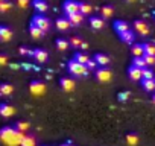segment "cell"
I'll return each mask as SVG.
<instances>
[{"mask_svg":"<svg viewBox=\"0 0 155 146\" xmlns=\"http://www.w3.org/2000/svg\"><path fill=\"white\" fill-rule=\"evenodd\" d=\"M26 132H21L18 129H15L14 126H3L0 129V140L8 146H18L23 141Z\"/></svg>","mask_w":155,"mask_h":146,"instance_id":"1","label":"cell"},{"mask_svg":"<svg viewBox=\"0 0 155 146\" xmlns=\"http://www.w3.org/2000/svg\"><path fill=\"white\" fill-rule=\"evenodd\" d=\"M67 68H68V73L71 76H76V78H79V76H85L87 73H88V68L85 64L79 62V61H76V59H70L68 64H67Z\"/></svg>","mask_w":155,"mask_h":146,"instance_id":"2","label":"cell"},{"mask_svg":"<svg viewBox=\"0 0 155 146\" xmlns=\"http://www.w3.org/2000/svg\"><path fill=\"white\" fill-rule=\"evenodd\" d=\"M32 23H34L35 26H38L40 29H43L44 32H47V31L50 29V20H49L47 17H44L43 14H37V15H34Z\"/></svg>","mask_w":155,"mask_h":146,"instance_id":"3","label":"cell"},{"mask_svg":"<svg viewBox=\"0 0 155 146\" xmlns=\"http://www.w3.org/2000/svg\"><path fill=\"white\" fill-rule=\"evenodd\" d=\"M94 76H96V79L99 82H108L113 78V71L110 68H107V67H99L96 70V73H94Z\"/></svg>","mask_w":155,"mask_h":146,"instance_id":"4","label":"cell"},{"mask_svg":"<svg viewBox=\"0 0 155 146\" xmlns=\"http://www.w3.org/2000/svg\"><path fill=\"white\" fill-rule=\"evenodd\" d=\"M132 26H134V31H135L138 35H141V37L149 35V26H147L146 22H143V20H135V22L132 23Z\"/></svg>","mask_w":155,"mask_h":146,"instance_id":"5","label":"cell"},{"mask_svg":"<svg viewBox=\"0 0 155 146\" xmlns=\"http://www.w3.org/2000/svg\"><path fill=\"white\" fill-rule=\"evenodd\" d=\"M29 91H31L34 96H41V95L46 91V85H44L41 81H32L31 85H29Z\"/></svg>","mask_w":155,"mask_h":146,"instance_id":"6","label":"cell"},{"mask_svg":"<svg viewBox=\"0 0 155 146\" xmlns=\"http://www.w3.org/2000/svg\"><path fill=\"white\" fill-rule=\"evenodd\" d=\"M62 8H64V12L65 14L79 12V2H76V0H65Z\"/></svg>","mask_w":155,"mask_h":146,"instance_id":"7","label":"cell"},{"mask_svg":"<svg viewBox=\"0 0 155 146\" xmlns=\"http://www.w3.org/2000/svg\"><path fill=\"white\" fill-rule=\"evenodd\" d=\"M128 75H129V79L132 81H140L143 78V68L137 67V65H131L128 68Z\"/></svg>","mask_w":155,"mask_h":146,"instance_id":"8","label":"cell"},{"mask_svg":"<svg viewBox=\"0 0 155 146\" xmlns=\"http://www.w3.org/2000/svg\"><path fill=\"white\" fill-rule=\"evenodd\" d=\"M12 37H14V34H12V31H11L8 26L0 25V41L8 43V41H11V40H12Z\"/></svg>","mask_w":155,"mask_h":146,"instance_id":"9","label":"cell"},{"mask_svg":"<svg viewBox=\"0 0 155 146\" xmlns=\"http://www.w3.org/2000/svg\"><path fill=\"white\" fill-rule=\"evenodd\" d=\"M15 114V108L9 104H0V116L8 119V117H12Z\"/></svg>","mask_w":155,"mask_h":146,"instance_id":"10","label":"cell"},{"mask_svg":"<svg viewBox=\"0 0 155 146\" xmlns=\"http://www.w3.org/2000/svg\"><path fill=\"white\" fill-rule=\"evenodd\" d=\"M59 85H61V88H62L64 91H73V90H74V81H73L71 78H68V76L61 78V79H59Z\"/></svg>","mask_w":155,"mask_h":146,"instance_id":"11","label":"cell"},{"mask_svg":"<svg viewBox=\"0 0 155 146\" xmlns=\"http://www.w3.org/2000/svg\"><path fill=\"white\" fill-rule=\"evenodd\" d=\"M84 17H85V15L81 14V12H71V14H67V18H68V22H70L71 26H79V25L82 23Z\"/></svg>","mask_w":155,"mask_h":146,"instance_id":"12","label":"cell"},{"mask_svg":"<svg viewBox=\"0 0 155 146\" xmlns=\"http://www.w3.org/2000/svg\"><path fill=\"white\" fill-rule=\"evenodd\" d=\"M34 59L37 61V62H40V64H43V62H46L47 61V58H49V55H47V52L44 50V49H34Z\"/></svg>","mask_w":155,"mask_h":146,"instance_id":"13","label":"cell"},{"mask_svg":"<svg viewBox=\"0 0 155 146\" xmlns=\"http://www.w3.org/2000/svg\"><path fill=\"white\" fill-rule=\"evenodd\" d=\"M93 58H94V61L97 62V65H99V67H107V65L111 62L110 56H107L105 53H96Z\"/></svg>","mask_w":155,"mask_h":146,"instance_id":"14","label":"cell"},{"mask_svg":"<svg viewBox=\"0 0 155 146\" xmlns=\"http://www.w3.org/2000/svg\"><path fill=\"white\" fill-rule=\"evenodd\" d=\"M70 26H71V25H70V22H68L67 15H65V17H59V18L56 20V29H58V31H61V32H65Z\"/></svg>","mask_w":155,"mask_h":146,"instance_id":"15","label":"cell"},{"mask_svg":"<svg viewBox=\"0 0 155 146\" xmlns=\"http://www.w3.org/2000/svg\"><path fill=\"white\" fill-rule=\"evenodd\" d=\"M114 31L120 35V34L129 31V25H128L126 22H123V20H116V22H114Z\"/></svg>","mask_w":155,"mask_h":146,"instance_id":"16","label":"cell"},{"mask_svg":"<svg viewBox=\"0 0 155 146\" xmlns=\"http://www.w3.org/2000/svg\"><path fill=\"white\" fill-rule=\"evenodd\" d=\"M32 6L35 8L37 12H46L49 9L46 0H32Z\"/></svg>","mask_w":155,"mask_h":146,"instance_id":"17","label":"cell"},{"mask_svg":"<svg viewBox=\"0 0 155 146\" xmlns=\"http://www.w3.org/2000/svg\"><path fill=\"white\" fill-rule=\"evenodd\" d=\"M90 25L93 29L99 31L105 26V22H104V17H90Z\"/></svg>","mask_w":155,"mask_h":146,"instance_id":"18","label":"cell"},{"mask_svg":"<svg viewBox=\"0 0 155 146\" xmlns=\"http://www.w3.org/2000/svg\"><path fill=\"white\" fill-rule=\"evenodd\" d=\"M14 91V85L9 82H3L0 84V96H9Z\"/></svg>","mask_w":155,"mask_h":146,"instance_id":"19","label":"cell"},{"mask_svg":"<svg viewBox=\"0 0 155 146\" xmlns=\"http://www.w3.org/2000/svg\"><path fill=\"white\" fill-rule=\"evenodd\" d=\"M29 34H31V37H34V38H41L46 32H44L43 29H40L38 26H35L34 23H31V26H29Z\"/></svg>","mask_w":155,"mask_h":146,"instance_id":"20","label":"cell"},{"mask_svg":"<svg viewBox=\"0 0 155 146\" xmlns=\"http://www.w3.org/2000/svg\"><path fill=\"white\" fill-rule=\"evenodd\" d=\"M119 37H120V40H122L123 43H126V44H132V43H134V38H135V37H134V32H132L131 29L126 31V32H123V34H120Z\"/></svg>","mask_w":155,"mask_h":146,"instance_id":"21","label":"cell"},{"mask_svg":"<svg viewBox=\"0 0 155 146\" xmlns=\"http://www.w3.org/2000/svg\"><path fill=\"white\" fill-rule=\"evenodd\" d=\"M141 87L144 91H153L155 90V79H141Z\"/></svg>","mask_w":155,"mask_h":146,"instance_id":"22","label":"cell"},{"mask_svg":"<svg viewBox=\"0 0 155 146\" xmlns=\"http://www.w3.org/2000/svg\"><path fill=\"white\" fill-rule=\"evenodd\" d=\"M131 53H132V56H143V55H144V49H143V44H132Z\"/></svg>","mask_w":155,"mask_h":146,"instance_id":"23","label":"cell"},{"mask_svg":"<svg viewBox=\"0 0 155 146\" xmlns=\"http://www.w3.org/2000/svg\"><path fill=\"white\" fill-rule=\"evenodd\" d=\"M73 59L79 61V62H82V64H87V61L90 59V56H88L87 53H84V52H76L74 56H73Z\"/></svg>","mask_w":155,"mask_h":146,"instance_id":"24","label":"cell"},{"mask_svg":"<svg viewBox=\"0 0 155 146\" xmlns=\"http://www.w3.org/2000/svg\"><path fill=\"white\" fill-rule=\"evenodd\" d=\"M132 65H137V67H140V68L147 67V64H146V61H144L143 56H132Z\"/></svg>","mask_w":155,"mask_h":146,"instance_id":"25","label":"cell"},{"mask_svg":"<svg viewBox=\"0 0 155 146\" xmlns=\"http://www.w3.org/2000/svg\"><path fill=\"white\" fill-rule=\"evenodd\" d=\"M14 128L18 129V131H21V132H26V131L31 128V123H29V122H23V120H20V122H15Z\"/></svg>","mask_w":155,"mask_h":146,"instance_id":"26","label":"cell"},{"mask_svg":"<svg viewBox=\"0 0 155 146\" xmlns=\"http://www.w3.org/2000/svg\"><path fill=\"white\" fill-rule=\"evenodd\" d=\"M126 143H128L129 146H137V143H138V135L134 134V132L126 134Z\"/></svg>","mask_w":155,"mask_h":146,"instance_id":"27","label":"cell"},{"mask_svg":"<svg viewBox=\"0 0 155 146\" xmlns=\"http://www.w3.org/2000/svg\"><path fill=\"white\" fill-rule=\"evenodd\" d=\"M91 11H93V8H91V5H88V3H79V12L81 14H84V15H90L91 14Z\"/></svg>","mask_w":155,"mask_h":146,"instance_id":"28","label":"cell"},{"mask_svg":"<svg viewBox=\"0 0 155 146\" xmlns=\"http://www.w3.org/2000/svg\"><path fill=\"white\" fill-rule=\"evenodd\" d=\"M68 46H70V41L68 40H65V38H58L56 40V47L59 50H67Z\"/></svg>","mask_w":155,"mask_h":146,"instance_id":"29","label":"cell"},{"mask_svg":"<svg viewBox=\"0 0 155 146\" xmlns=\"http://www.w3.org/2000/svg\"><path fill=\"white\" fill-rule=\"evenodd\" d=\"M143 49H144V55H153L155 56V44L152 41L150 43H144Z\"/></svg>","mask_w":155,"mask_h":146,"instance_id":"30","label":"cell"},{"mask_svg":"<svg viewBox=\"0 0 155 146\" xmlns=\"http://www.w3.org/2000/svg\"><path fill=\"white\" fill-rule=\"evenodd\" d=\"M113 14H114V9H113V6H110V5H105V6L102 8V17H104V18H110V17H113Z\"/></svg>","mask_w":155,"mask_h":146,"instance_id":"31","label":"cell"},{"mask_svg":"<svg viewBox=\"0 0 155 146\" xmlns=\"http://www.w3.org/2000/svg\"><path fill=\"white\" fill-rule=\"evenodd\" d=\"M11 8H12V3L9 0H3V2L0 3V12H8Z\"/></svg>","mask_w":155,"mask_h":146,"instance_id":"32","label":"cell"},{"mask_svg":"<svg viewBox=\"0 0 155 146\" xmlns=\"http://www.w3.org/2000/svg\"><path fill=\"white\" fill-rule=\"evenodd\" d=\"M82 43H84V41H82L79 37H73V38L70 40V44H71V47H74V49H81Z\"/></svg>","mask_w":155,"mask_h":146,"instance_id":"33","label":"cell"},{"mask_svg":"<svg viewBox=\"0 0 155 146\" xmlns=\"http://www.w3.org/2000/svg\"><path fill=\"white\" fill-rule=\"evenodd\" d=\"M141 79H155V75H153V71L147 67L143 68V78Z\"/></svg>","mask_w":155,"mask_h":146,"instance_id":"34","label":"cell"},{"mask_svg":"<svg viewBox=\"0 0 155 146\" xmlns=\"http://www.w3.org/2000/svg\"><path fill=\"white\" fill-rule=\"evenodd\" d=\"M18 52H20V55H23V56H32V55H34V50H31L29 47H25V46H21V47L18 49Z\"/></svg>","mask_w":155,"mask_h":146,"instance_id":"35","label":"cell"},{"mask_svg":"<svg viewBox=\"0 0 155 146\" xmlns=\"http://www.w3.org/2000/svg\"><path fill=\"white\" fill-rule=\"evenodd\" d=\"M21 144H35V138H34L32 135H26V134H25ZM21 144H20V146H21Z\"/></svg>","mask_w":155,"mask_h":146,"instance_id":"36","label":"cell"},{"mask_svg":"<svg viewBox=\"0 0 155 146\" xmlns=\"http://www.w3.org/2000/svg\"><path fill=\"white\" fill-rule=\"evenodd\" d=\"M143 58H144L147 65H153L155 64V56L153 55H143Z\"/></svg>","mask_w":155,"mask_h":146,"instance_id":"37","label":"cell"},{"mask_svg":"<svg viewBox=\"0 0 155 146\" xmlns=\"http://www.w3.org/2000/svg\"><path fill=\"white\" fill-rule=\"evenodd\" d=\"M85 65H87V68H88V70H93V68H96L97 62H96V61H94V58H93V59H88Z\"/></svg>","mask_w":155,"mask_h":146,"instance_id":"38","label":"cell"},{"mask_svg":"<svg viewBox=\"0 0 155 146\" xmlns=\"http://www.w3.org/2000/svg\"><path fill=\"white\" fill-rule=\"evenodd\" d=\"M119 101H122V102H125V101H128V98H129V93L128 91H122V93H119Z\"/></svg>","mask_w":155,"mask_h":146,"instance_id":"39","label":"cell"},{"mask_svg":"<svg viewBox=\"0 0 155 146\" xmlns=\"http://www.w3.org/2000/svg\"><path fill=\"white\" fill-rule=\"evenodd\" d=\"M17 5L20 6V8H28L29 6V0H17Z\"/></svg>","mask_w":155,"mask_h":146,"instance_id":"40","label":"cell"},{"mask_svg":"<svg viewBox=\"0 0 155 146\" xmlns=\"http://www.w3.org/2000/svg\"><path fill=\"white\" fill-rule=\"evenodd\" d=\"M8 64V56L5 53H0V65H6Z\"/></svg>","mask_w":155,"mask_h":146,"instance_id":"41","label":"cell"},{"mask_svg":"<svg viewBox=\"0 0 155 146\" xmlns=\"http://www.w3.org/2000/svg\"><path fill=\"white\" fill-rule=\"evenodd\" d=\"M61 146H74V144H73V143H70V141H67V143H62Z\"/></svg>","mask_w":155,"mask_h":146,"instance_id":"42","label":"cell"},{"mask_svg":"<svg viewBox=\"0 0 155 146\" xmlns=\"http://www.w3.org/2000/svg\"><path fill=\"white\" fill-rule=\"evenodd\" d=\"M126 2H129V3H134V2H137V0H126Z\"/></svg>","mask_w":155,"mask_h":146,"instance_id":"43","label":"cell"},{"mask_svg":"<svg viewBox=\"0 0 155 146\" xmlns=\"http://www.w3.org/2000/svg\"><path fill=\"white\" fill-rule=\"evenodd\" d=\"M152 104L155 105V96H152Z\"/></svg>","mask_w":155,"mask_h":146,"instance_id":"44","label":"cell"},{"mask_svg":"<svg viewBox=\"0 0 155 146\" xmlns=\"http://www.w3.org/2000/svg\"><path fill=\"white\" fill-rule=\"evenodd\" d=\"M21 146H35V144H21Z\"/></svg>","mask_w":155,"mask_h":146,"instance_id":"45","label":"cell"},{"mask_svg":"<svg viewBox=\"0 0 155 146\" xmlns=\"http://www.w3.org/2000/svg\"><path fill=\"white\" fill-rule=\"evenodd\" d=\"M153 18H155V12H153Z\"/></svg>","mask_w":155,"mask_h":146,"instance_id":"46","label":"cell"},{"mask_svg":"<svg viewBox=\"0 0 155 146\" xmlns=\"http://www.w3.org/2000/svg\"><path fill=\"white\" fill-rule=\"evenodd\" d=\"M2 2H3V0H0V3H2Z\"/></svg>","mask_w":155,"mask_h":146,"instance_id":"47","label":"cell"}]
</instances>
